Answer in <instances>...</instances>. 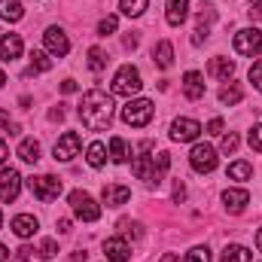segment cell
<instances>
[{
	"instance_id": "obj_1",
	"label": "cell",
	"mask_w": 262,
	"mask_h": 262,
	"mask_svg": "<svg viewBox=\"0 0 262 262\" xmlns=\"http://www.w3.org/2000/svg\"><path fill=\"white\" fill-rule=\"evenodd\" d=\"M79 119L89 131H104L113 119V98L101 89H92L82 95V104H79Z\"/></svg>"
},
{
	"instance_id": "obj_2",
	"label": "cell",
	"mask_w": 262,
	"mask_h": 262,
	"mask_svg": "<svg viewBox=\"0 0 262 262\" xmlns=\"http://www.w3.org/2000/svg\"><path fill=\"white\" fill-rule=\"evenodd\" d=\"M140 70L131 64H122L116 70V76H113V95H122V98H131V95H137L140 92Z\"/></svg>"
},
{
	"instance_id": "obj_3",
	"label": "cell",
	"mask_w": 262,
	"mask_h": 262,
	"mask_svg": "<svg viewBox=\"0 0 262 262\" xmlns=\"http://www.w3.org/2000/svg\"><path fill=\"white\" fill-rule=\"evenodd\" d=\"M67 201H70L73 213H76L82 223H95V220L101 216V204L89 195V192H82V189H73V192L67 195Z\"/></svg>"
},
{
	"instance_id": "obj_4",
	"label": "cell",
	"mask_w": 262,
	"mask_h": 262,
	"mask_svg": "<svg viewBox=\"0 0 262 262\" xmlns=\"http://www.w3.org/2000/svg\"><path fill=\"white\" fill-rule=\"evenodd\" d=\"M149 119H152V101H146V98L128 101V104L122 107V122H125V125L143 128V125H149Z\"/></svg>"
},
{
	"instance_id": "obj_5",
	"label": "cell",
	"mask_w": 262,
	"mask_h": 262,
	"mask_svg": "<svg viewBox=\"0 0 262 262\" xmlns=\"http://www.w3.org/2000/svg\"><path fill=\"white\" fill-rule=\"evenodd\" d=\"M28 186H31L34 198H37V201H43V204H49V201H55V198L61 195V180H58V177H52V174L31 177V180H28Z\"/></svg>"
},
{
	"instance_id": "obj_6",
	"label": "cell",
	"mask_w": 262,
	"mask_h": 262,
	"mask_svg": "<svg viewBox=\"0 0 262 262\" xmlns=\"http://www.w3.org/2000/svg\"><path fill=\"white\" fill-rule=\"evenodd\" d=\"M149 146H152L149 140H143V143H140V156L134 159V165H131V168H134L137 180H143V183H149V186H152V183H159V174H156V162H152V156H146V152H149Z\"/></svg>"
},
{
	"instance_id": "obj_7",
	"label": "cell",
	"mask_w": 262,
	"mask_h": 262,
	"mask_svg": "<svg viewBox=\"0 0 262 262\" xmlns=\"http://www.w3.org/2000/svg\"><path fill=\"white\" fill-rule=\"evenodd\" d=\"M235 52L238 55H256L262 52V31L259 28H244L235 34Z\"/></svg>"
},
{
	"instance_id": "obj_8",
	"label": "cell",
	"mask_w": 262,
	"mask_h": 262,
	"mask_svg": "<svg viewBox=\"0 0 262 262\" xmlns=\"http://www.w3.org/2000/svg\"><path fill=\"white\" fill-rule=\"evenodd\" d=\"M189 165H192V171H198V174H210V171L216 168V149L207 146V143L192 146V152H189Z\"/></svg>"
},
{
	"instance_id": "obj_9",
	"label": "cell",
	"mask_w": 262,
	"mask_h": 262,
	"mask_svg": "<svg viewBox=\"0 0 262 262\" xmlns=\"http://www.w3.org/2000/svg\"><path fill=\"white\" fill-rule=\"evenodd\" d=\"M21 192V174L15 168H3L0 174V201H15Z\"/></svg>"
},
{
	"instance_id": "obj_10",
	"label": "cell",
	"mask_w": 262,
	"mask_h": 262,
	"mask_svg": "<svg viewBox=\"0 0 262 262\" xmlns=\"http://www.w3.org/2000/svg\"><path fill=\"white\" fill-rule=\"evenodd\" d=\"M79 146H82L79 134H76V131H67V134L58 137V143H55V159H58V162H70V159L79 152Z\"/></svg>"
},
{
	"instance_id": "obj_11",
	"label": "cell",
	"mask_w": 262,
	"mask_h": 262,
	"mask_svg": "<svg viewBox=\"0 0 262 262\" xmlns=\"http://www.w3.org/2000/svg\"><path fill=\"white\" fill-rule=\"evenodd\" d=\"M43 43H46V49H49L52 55H58V58H64L67 52H70V40H67V34L61 28H49V31L43 34Z\"/></svg>"
},
{
	"instance_id": "obj_12",
	"label": "cell",
	"mask_w": 262,
	"mask_h": 262,
	"mask_svg": "<svg viewBox=\"0 0 262 262\" xmlns=\"http://www.w3.org/2000/svg\"><path fill=\"white\" fill-rule=\"evenodd\" d=\"M198 134H201V125H198L195 119H177L174 128H171V137L177 143H189V140H195Z\"/></svg>"
},
{
	"instance_id": "obj_13",
	"label": "cell",
	"mask_w": 262,
	"mask_h": 262,
	"mask_svg": "<svg viewBox=\"0 0 262 262\" xmlns=\"http://www.w3.org/2000/svg\"><path fill=\"white\" fill-rule=\"evenodd\" d=\"M131 247L125 244V238H107L104 241V256L110 262H128Z\"/></svg>"
},
{
	"instance_id": "obj_14",
	"label": "cell",
	"mask_w": 262,
	"mask_h": 262,
	"mask_svg": "<svg viewBox=\"0 0 262 262\" xmlns=\"http://www.w3.org/2000/svg\"><path fill=\"white\" fill-rule=\"evenodd\" d=\"M101 198H104L107 207H119V204H125L131 198V189L128 186H119V183H107L104 192H101Z\"/></svg>"
},
{
	"instance_id": "obj_15",
	"label": "cell",
	"mask_w": 262,
	"mask_h": 262,
	"mask_svg": "<svg viewBox=\"0 0 262 262\" xmlns=\"http://www.w3.org/2000/svg\"><path fill=\"white\" fill-rule=\"evenodd\" d=\"M223 201H226V210L229 213H241L250 204V192L247 189H226L223 192Z\"/></svg>"
},
{
	"instance_id": "obj_16",
	"label": "cell",
	"mask_w": 262,
	"mask_h": 262,
	"mask_svg": "<svg viewBox=\"0 0 262 262\" xmlns=\"http://www.w3.org/2000/svg\"><path fill=\"white\" fill-rule=\"evenodd\" d=\"M183 95H186L189 101L204 98V76H201L198 70H189V73L183 76Z\"/></svg>"
},
{
	"instance_id": "obj_17",
	"label": "cell",
	"mask_w": 262,
	"mask_h": 262,
	"mask_svg": "<svg viewBox=\"0 0 262 262\" xmlns=\"http://www.w3.org/2000/svg\"><path fill=\"white\" fill-rule=\"evenodd\" d=\"M186 9H189V0H168V9H165V18L171 28H180L186 21Z\"/></svg>"
},
{
	"instance_id": "obj_18",
	"label": "cell",
	"mask_w": 262,
	"mask_h": 262,
	"mask_svg": "<svg viewBox=\"0 0 262 262\" xmlns=\"http://www.w3.org/2000/svg\"><path fill=\"white\" fill-rule=\"evenodd\" d=\"M18 55H21V37L18 34H6L0 40V58L3 61H15Z\"/></svg>"
},
{
	"instance_id": "obj_19",
	"label": "cell",
	"mask_w": 262,
	"mask_h": 262,
	"mask_svg": "<svg viewBox=\"0 0 262 262\" xmlns=\"http://www.w3.org/2000/svg\"><path fill=\"white\" fill-rule=\"evenodd\" d=\"M37 229H40V223H37L31 213H18V216L12 220V232H15L18 238H31Z\"/></svg>"
},
{
	"instance_id": "obj_20",
	"label": "cell",
	"mask_w": 262,
	"mask_h": 262,
	"mask_svg": "<svg viewBox=\"0 0 262 262\" xmlns=\"http://www.w3.org/2000/svg\"><path fill=\"white\" fill-rule=\"evenodd\" d=\"M216 18V9H204V12H198V28H195V37H192V43L201 46L204 40H207V31H210V21Z\"/></svg>"
},
{
	"instance_id": "obj_21",
	"label": "cell",
	"mask_w": 262,
	"mask_h": 262,
	"mask_svg": "<svg viewBox=\"0 0 262 262\" xmlns=\"http://www.w3.org/2000/svg\"><path fill=\"white\" fill-rule=\"evenodd\" d=\"M18 159H21V162L37 165V162H40V143H37L34 137H25V140L18 143Z\"/></svg>"
},
{
	"instance_id": "obj_22",
	"label": "cell",
	"mask_w": 262,
	"mask_h": 262,
	"mask_svg": "<svg viewBox=\"0 0 262 262\" xmlns=\"http://www.w3.org/2000/svg\"><path fill=\"white\" fill-rule=\"evenodd\" d=\"M207 70L216 76V79H232V73H235V61H229V58H210V64H207Z\"/></svg>"
},
{
	"instance_id": "obj_23",
	"label": "cell",
	"mask_w": 262,
	"mask_h": 262,
	"mask_svg": "<svg viewBox=\"0 0 262 262\" xmlns=\"http://www.w3.org/2000/svg\"><path fill=\"white\" fill-rule=\"evenodd\" d=\"M152 61L162 67V70H168V67L174 64V46H171L168 40H162V43L156 46V52H152Z\"/></svg>"
},
{
	"instance_id": "obj_24",
	"label": "cell",
	"mask_w": 262,
	"mask_h": 262,
	"mask_svg": "<svg viewBox=\"0 0 262 262\" xmlns=\"http://www.w3.org/2000/svg\"><path fill=\"white\" fill-rule=\"evenodd\" d=\"M220 262H253V253H250L247 247H241V244H229V247L223 250Z\"/></svg>"
},
{
	"instance_id": "obj_25",
	"label": "cell",
	"mask_w": 262,
	"mask_h": 262,
	"mask_svg": "<svg viewBox=\"0 0 262 262\" xmlns=\"http://www.w3.org/2000/svg\"><path fill=\"white\" fill-rule=\"evenodd\" d=\"M21 15H25V9H21L18 0H0V18H6V21H18Z\"/></svg>"
},
{
	"instance_id": "obj_26",
	"label": "cell",
	"mask_w": 262,
	"mask_h": 262,
	"mask_svg": "<svg viewBox=\"0 0 262 262\" xmlns=\"http://www.w3.org/2000/svg\"><path fill=\"white\" fill-rule=\"evenodd\" d=\"M52 67V58L46 55V52H31V67H28V76H34V73H46Z\"/></svg>"
},
{
	"instance_id": "obj_27",
	"label": "cell",
	"mask_w": 262,
	"mask_h": 262,
	"mask_svg": "<svg viewBox=\"0 0 262 262\" xmlns=\"http://www.w3.org/2000/svg\"><path fill=\"white\" fill-rule=\"evenodd\" d=\"M104 152H107V149H104V143H101V140H95V143L89 146V156H85V159H89V165H92V168H101V165L107 162V156H104Z\"/></svg>"
},
{
	"instance_id": "obj_28",
	"label": "cell",
	"mask_w": 262,
	"mask_h": 262,
	"mask_svg": "<svg viewBox=\"0 0 262 262\" xmlns=\"http://www.w3.org/2000/svg\"><path fill=\"white\" fill-rule=\"evenodd\" d=\"M146 3H149V0H119V9H122L128 18H137V15H143Z\"/></svg>"
},
{
	"instance_id": "obj_29",
	"label": "cell",
	"mask_w": 262,
	"mask_h": 262,
	"mask_svg": "<svg viewBox=\"0 0 262 262\" xmlns=\"http://www.w3.org/2000/svg\"><path fill=\"white\" fill-rule=\"evenodd\" d=\"M241 98H244V92H241V85H226L223 92H220V104H241Z\"/></svg>"
},
{
	"instance_id": "obj_30",
	"label": "cell",
	"mask_w": 262,
	"mask_h": 262,
	"mask_svg": "<svg viewBox=\"0 0 262 262\" xmlns=\"http://www.w3.org/2000/svg\"><path fill=\"white\" fill-rule=\"evenodd\" d=\"M110 159H113L116 165H122V162L128 159V149H125V140H122V137H113V140H110Z\"/></svg>"
},
{
	"instance_id": "obj_31",
	"label": "cell",
	"mask_w": 262,
	"mask_h": 262,
	"mask_svg": "<svg viewBox=\"0 0 262 262\" xmlns=\"http://www.w3.org/2000/svg\"><path fill=\"white\" fill-rule=\"evenodd\" d=\"M253 174V165L250 162H235V165H229V180H247Z\"/></svg>"
},
{
	"instance_id": "obj_32",
	"label": "cell",
	"mask_w": 262,
	"mask_h": 262,
	"mask_svg": "<svg viewBox=\"0 0 262 262\" xmlns=\"http://www.w3.org/2000/svg\"><path fill=\"white\" fill-rule=\"evenodd\" d=\"M89 67H92L95 73H101V70L107 67V52L98 49V46H92V49H89Z\"/></svg>"
},
{
	"instance_id": "obj_33",
	"label": "cell",
	"mask_w": 262,
	"mask_h": 262,
	"mask_svg": "<svg viewBox=\"0 0 262 262\" xmlns=\"http://www.w3.org/2000/svg\"><path fill=\"white\" fill-rule=\"evenodd\" d=\"M116 25H119V18H116V15H107V18H101V21H98V34H101V37H107V34H113V31H116Z\"/></svg>"
},
{
	"instance_id": "obj_34",
	"label": "cell",
	"mask_w": 262,
	"mask_h": 262,
	"mask_svg": "<svg viewBox=\"0 0 262 262\" xmlns=\"http://www.w3.org/2000/svg\"><path fill=\"white\" fill-rule=\"evenodd\" d=\"M247 143H250V149H253V152H262V125H253V128H250Z\"/></svg>"
},
{
	"instance_id": "obj_35",
	"label": "cell",
	"mask_w": 262,
	"mask_h": 262,
	"mask_svg": "<svg viewBox=\"0 0 262 262\" xmlns=\"http://www.w3.org/2000/svg\"><path fill=\"white\" fill-rule=\"evenodd\" d=\"M119 229H122L125 238H140V235H143V232H140V223H131V220H122Z\"/></svg>"
},
{
	"instance_id": "obj_36",
	"label": "cell",
	"mask_w": 262,
	"mask_h": 262,
	"mask_svg": "<svg viewBox=\"0 0 262 262\" xmlns=\"http://www.w3.org/2000/svg\"><path fill=\"white\" fill-rule=\"evenodd\" d=\"M186 262H210V250L207 247H192L186 253Z\"/></svg>"
},
{
	"instance_id": "obj_37",
	"label": "cell",
	"mask_w": 262,
	"mask_h": 262,
	"mask_svg": "<svg viewBox=\"0 0 262 262\" xmlns=\"http://www.w3.org/2000/svg\"><path fill=\"white\" fill-rule=\"evenodd\" d=\"M238 143H241V140H238V134H235V131L223 134V152H226V156H229V152H235V149H238Z\"/></svg>"
},
{
	"instance_id": "obj_38",
	"label": "cell",
	"mask_w": 262,
	"mask_h": 262,
	"mask_svg": "<svg viewBox=\"0 0 262 262\" xmlns=\"http://www.w3.org/2000/svg\"><path fill=\"white\" fill-rule=\"evenodd\" d=\"M168 165H171V156H168V152H159V159H156V174H159V180H162V174L168 171Z\"/></svg>"
},
{
	"instance_id": "obj_39",
	"label": "cell",
	"mask_w": 262,
	"mask_h": 262,
	"mask_svg": "<svg viewBox=\"0 0 262 262\" xmlns=\"http://www.w3.org/2000/svg\"><path fill=\"white\" fill-rule=\"evenodd\" d=\"M250 82H253V85L262 92V58H259L253 67H250Z\"/></svg>"
},
{
	"instance_id": "obj_40",
	"label": "cell",
	"mask_w": 262,
	"mask_h": 262,
	"mask_svg": "<svg viewBox=\"0 0 262 262\" xmlns=\"http://www.w3.org/2000/svg\"><path fill=\"white\" fill-rule=\"evenodd\" d=\"M55 253H58V244H55V241H52V238H49V241H43V244H40V256H46V259H49V256H55Z\"/></svg>"
},
{
	"instance_id": "obj_41",
	"label": "cell",
	"mask_w": 262,
	"mask_h": 262,
	"mask_svg": "<svg viewBox=\"0 0 262 262\" xmlns=\"http://www.w3.org/2000/svg\"><path fill=\"white\" fill-rule=\"evenodd\" d=\"M31 256H34V247H28V244H25V247H18V253H15V259H18V262H28Z\"/></svg>"
},
{
	"instance_id": "obj_42",
	"label": "cell",
	"mask_w": 262,
	"mask_h": 262,
	"mask_svg": "<svg viewBox=\"0 0 262 262\" xmlns=\"http://www.w3.org/2000/svg\"><path fill=\"white\" fill-rule=\"evenodd\" d=\"M183 198H186V186H183V183H180V180H177V183H174V201H177V204H180V201H183Z\"/></svg>"
},
{
	"instance_id": "obj_43",
	"label": "cell",
	"mask_w": 262,
	"mask_h": 262,
	"mask_svg": "<svg viewBox=\"0 0 262 262\" xmlns=\"http://www.w3.org/2000/svg\"><path fill=\"white\" fill-rule=\"evenodd\" d=\"M207 134H223V119H210L207 122Z\"/></svg>"
},
{
	"instance_id": "obj_44",
	"label": "cell",
	"mask_w": 262,
	"mask_h": 262,
	"mask_svg": "<svg viewBox=\"0 0 262 262\" xmlns=\"http://www.w3.org/2000/svg\"><path fill=\"white\" fill-rule=\"evenodd\" d=\"M76 89H79V85H76L73 79H64V82H61V92H64V95H73Z\"/></svg>"
},
{
	"instance_id": "obj_45",
	"label": "cell",
	"mask_w": 262,
	"mask_h": 262,
	"mask_svg": "<svg viewBox=\"0 0 262 262\" xmlns=\"http://www.w3.org/2000/svg\"><path fill=\"white\" fill-rule=\"evenodd\" d=\"M49 119H52V122H61V119H64V110H61V107H55V110L49 113Z\"/></svg>"
},
{
	"instance_id": "obj_46",
	"label": "cell",
	"mask_w": 262,
	"mask_h": 262,
	"mask_svg": "<svg viewBox=\"0 0 262 262\" xmlns=\"http://www.w3.org/2000/svg\"><path fill=\"white\" fill-rule=\"evenodd\" d=\"M58 232H61V235H67V232H70V220H58Z\"/></svg>"
},
{
	"instance_id": "obj_47",
	"label": "cell",
	"mask_w": 262,
	"mask_h": 262,
	"mask_svg": "<svg viewBox=\"0 0 262 262\" xmlns=\"http://www.w3.org/2000/svg\"><path fill=\"white\" fill-rule=\"evenodd\" d=\"M12 122H9V113L6 110H0V128H9Z\"/></svg>"
},
{
	"instance_id": "obj_48",
	"label": "cell",
	"mask_w": 262,
	"mask_h": 262,
	"mask_svg": "<svg viewBox=\"0 0 262 262\" xmlns=\"http://www.w3.org/2000/svg\"><path fill=\"white\" fill-rule=\"evenodd\" d=\"M134 46H137V37L128 34V37H125V49H134Z\"/></svg>"
},
{
	"instance_id": "obj_49",
	"label": "cell",
	"mask_w": 262,
	"mask_h": 262,
	"mask_svg": "<svg viewBox=\"0 0 262 262\" xmlns=\"http://www.w3.org/2000/svg\"><path fill=\"white\" fill-rule=\"evenodd\" d=\"M6 156H9V149H6V143H3V140H0V165H3V162H6Z\"/></svg>"
},
{
	"instance_id": "obj_50",
	"label": "cell",
	"mask_w": 262,
	"mask_h": 262,
	"mask_svg": "<svg viewBox=\"0 0 262 262\" xmlns=\"http://www.w3.org/2000/svg\"><path fill=\"white\" fill-rule=\"evenodd\" d=\"M0 262H9V250H6L3 244H0Z\"/></svg>"
},
{
	"instance_id": "obj_51",
	"label": "cell",
	"mask_w": 262,
	"mask_h": 262,
	"mask_svg": "<svg viewBox=\"0 0 262 262\" xmlns=\"http://www.w3.org/2000/svg\"><path fill=\"white\" fill-rule=\"evenodd\" d=\"M162 262H180V259H177L174 253H168V256H162Z\"/></svg>"
},
{
	"instance_id": "obj_52",
	"label": "cell",
	"mask_w": 262,
	"mask_h": 262,
	"mask_svg": "<svg viewBox=\"0 0 262 262\" xmlns=\"http://www.w3.org/2000/svg\"><path fill=\"white\" fill-rule=\"evenodd\" d=\"M256 247H259V253H262V229H259V235H256Z\"/></svg>"
},
{
	"instance_id": "obj_53",
	"label": "cell",
	"mask_w": 262,
	"mask_h": 262,
	"mask_svg": "<svg viewBox=\"0 0 262 262\" xmlns=\"http://www.w3.org/2000/svg\"><path fill=\"white\" fill-rule=\"evenodd\" d=\"M3 82H6V76H3V70H0V85H3Z\"/></svg>"
},
{
	"instance_id": "obj_54",
	"label": "cell",
	"mask_w": 262,
	"mask_h": 262,
	"mask_svg": "<svg viewBox=\"0 0 262 262\" xmlns=\"http://www.w3.org/2000/svg\"><path fill=\"white\" fill-rule=\"evenodd\" d=\"M250 3H256V6H262V0H250Z\"/></svg>"
},
{
	"instance_id": "obj_55",
	"label": "cell",
	"mask_w": 262,
	"mask_h": 262,
	"mask_svg": "<svg viewBox=\"0 0 262 262\" xmlns=\"http://www.w3.org/2000/svg\"><path fill=\"white\" fill-rule=\"evenodd\" d=\"M0 226H3V213H0Z\"/></svg>"
}]
</instances>
